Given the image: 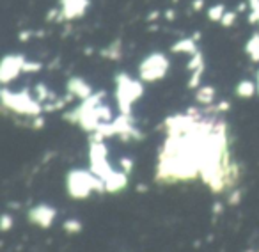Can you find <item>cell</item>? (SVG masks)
<instances>
[{"label":"cell","instance_id":"obj_1","mask_svg":"<svg viewBox=\"0 0 259 252\" xmlns=\"http://www.w3.org/2000/svg\"><path fill=\"white\" fill-rule=\"evenodd\" d=\"M115 83V101L121 114H132V107L137 100L144 96V82L141 78H134L128 73L119 71L114 76Z\"/></svg>","mask_w":259,"mask_h":252},{"label":"cell","instance_id":"obj_2","mask_svg":"<svg viewBox=\"0 0 259 252\" xmlns=\"http://www.w3.org/2000/svg\"><path fill=\"white\" fill-rule=\"evenodd\" d=\"M66 187L68 194L73 199H87L93 192H107L105 190V181L93 171L75 169L69 171L66 178Z\"/></svg>","mask_w":259,"mask_h":252},{"label":"cell","instance_id":"obj_3","mask_svg":"<svg viewBox=\"0 0 259 252\" xmlns=\"http://www.w3.org/2000/svg\"><path fill=\"white\" fill-rule=\"evenodd\" d=\"M0 98H2V107L8 108V110H13L15 114L36 117V115H41V112H43V103L37 98L30 96L29 89L11 91L4 86L0 91Z\"/></svg>","mask_w":259,"mask_h":252},{"label":"cell","instance_id":"obj_4","mask_svg":"<svg viewBox=\"0 0 259 252\" xmlns=\"http://www.w3.org/2000/svg\"><path fill=\"white\" fill-rule=\"evenodd\" d=\"M170 69V61L163 52H151L139 64V78L146 83L163 80Z\"/></svg>","mask_w":259,"mask_h":252},{"label":"cell","instance_id":"obj_5","mask_svg":"<svg viewBox=\"0 0 259 252\" xmlns=\"http://www.w3.org/2000/svg\"><path fill=\"white\" fill-rule=\"evenodd\" d=\"M27 59L22 54H9L2 59L0 62V82L8 86L13 80H16L20 76V73H23V66H25Z\"/></svg>","mask_w":259,"mask_h":252},{"label":"cell","instance_id":"obj_6","mask_svg":"<svg viewBox=\"0 0 259 252\" xmlns=\"http://www.w3.org/2000/svg\"><path fill=\"white\" fill-rule=\"evenodd\" d=\"M89 0H59L61 22H73L82 18L89 9Z\"/></svg>","mask_w":259,"mask_h":252},{"label":"cell","instance_id":"obj_7","mask_svg":"<svg viewBox=\"0 0 259 252\" xmlns=\"http://www.w3.org/2000/svg\"><path fill=\"white\" fill-rule=\"evenodd\" d=\"M55 215H57V209L52 208L50 204H37L29 212V220L36 226L47 229V227L52 226Z\"/></svg>","mask_w":259,"mask_h":252},{"label":"cell","instance_id":"obj_8","mask_svg":"<svg viewBox=\"0 0 259 252\" xmlns=\"http://www.w3.org/2000/svg\"><path fill=\"white\" fill-rule=\"evenodd\" d=\"M66 91H68V94H71L73 98H78V100H85L93 94L91 83L85 82L82 76H71L66 82Z\"/></svg>","mask_w":259,"mask_h":252},{"label":"cell","instance_id":"obj_9","mask_svg":"<svg viewBox=\"0 0 259 252\" xmlns=\"http://www.w3.org/2000/svg\"><path fill=\"white\" fill-rule=\"evenodd\" d=\"M128 187V174L124 171H114L110 176L105 180V190L115 194V192H121Z\"/></svg>","mask_w":259,"mask_h":252},{"label":"cell","instance_id":"obj_10","mask_svg":"<svg viewBox=\"0 0 259 252\" xmlns=\"http://www.w3.org/2000/svg\"><path fill=\"white\" fill-rule=\"evenodd\" d=\"M170 52L172 54H183V55H194L199 52L197 48V39H195L194 36L192 37H181V39H178L176 43L170 47Z\"/></svg>","mask_w":259,"mask_h":252},{"label":"cell","instance_id":"obj_11","mask_svg":"<svg viewBox=\"0 0 259 252\" xmlns=\"http://www.w3.org/2000/svg\"><path fill=\"white\" fill-rule=\"evenodd\" d=\"M100 55L103 59H108V61H119L122 55V41L119 39H114L112 43H108L105 48L100 50Z\"/></svg>","mask_w":259,"mask_h":252},{"label":"cell","instance_id":"obj_12","mask_svg":"<svg viewBox=\"0 0 259 252\" xmlns=\"http://www.w3.org/2000/svg\"><path fill=\"white\" fill-rule=\"evenodd\" d=\"M215 98H217V89L213 86H201L195 89V101L197 103L209 107L215 101Z\"/></svg>","mask_w":259,"mask_h":252},{"label":"cell","instance_id":"obj_13","mask_svg":"<svg viewBox=\"0 0 259 252\" xmlns=\"http://www.w3.org/2000/svg\"><path fill=\"white\" fill-rule=\"evenodd\" d=\"M245 54L250 59V62L259 64V32H252L250 37L245 43Z\"/></svg>","mask_w":259,"mask_h":252},{"label":"cell","instance_id":"obj_14","mask_svg":"<svg viewBox=\"0 0 259 252\" xmlns=\"http://www.w3.org/2000/svg\"><path fill=\"white\" fill-rule=\"evenodd\" d=\"M234 93H236L238 98H243V100H248V98H252L255 93H257V83L254 82V80H240L236 86V89H234Z\"/></svg>","mask_w":259,"mask_h":252},{"label":"cell","instance_id":"obj_15","mask_svg":"<svg viewBox=\"0 0 259 252\" xmlns=\"http://www.w3.org/2000/svg\"><path fill=\"white\" fill-rule=\"evenodd\" d=\"M34 94H36V98L41 101V103L54 101L55 98H57L54 91L48 89V86H47V83H43V82H39V83H36V86H34Z\"/></svg>","mask_w":259,"mask_h":252},{"label":"cell","instance_id":"obj_16","mask_svg":"<svg viewBox=\"0 0 259 252\" xmlns=\"http://www.w3.org/2000/svg\"><path fill=\"white\" fill-rule=\"evenodd\" d=\"M226 6L224 4H213L211 8L206 9V16H208L209 22H215V23H220L224 18V15H226Z\"/></svg>","mask_w":259,"mask_h":252},{"label":"cell","instance_id":"obj_17","mask_svg":"<svg viewBox=\"0 0 259 252\" xmlns=\"http://www.w3.org/2000/svg\"><path fill=\"white\" fill-rule=\"evenodd\" d=\"M204 66H206L204 55H202V52H197V54L190 55V61H188V64H187V69H188V73H192L199 68H204Z\"/></svg>","mask_w":259,"mask_h":252},{"label":"cell","instance_id":"obj_18","mask_svg":"<svg viewBox=\"0 0 259 252\" xmlns=\"http://www.w3.org/2000/svg\"><path fill=\"white\" fill-rule=\"evenodd\" d=\"M204 69H206V66L190 73V78H188V82H187L188 89H197V87H201V80H202V75H204Z\"/></svg>","mask_w":259,"mask_h":252},{"label":"cell","instance_id":"obj_19","mask_svg":"<svg viewBox=\"0 0 259 252\" xmlns=\"http://www.w3.org/2000/svg\"><path fill=\"white\" fill-rule=\"evenodd\" d=\"M62 227H64L66 233H80L82 231V222L76 219H68L62 224Z\"/></svg>","mask_w":259,"mask_h":252},{"label":"cell","instance_id":"obj_20","mask_svg":"<svg viewBox=\"0 0 259 252\" xmlns=\"http://www.w3.org/2000/svg\"><path fill=\"white\" fill-rule=\"evenodd\" d=\"M236 18H238V11H226V15H224L220 25L229 29V27H233L234 23H236Z\"/></svg>","mask_w":259,"mask_h":252},{"label":"cell","instance_id":"obj_21","mask_svg":"<svg viewBox=\"0 0 259 252\" xmlns=\"http://www.w3.org/2000/svg\"><path fill=\"white\" fill-rule=\"evenodd\" d=\"M43 69V62L39 61H27L23 66V73H39Z\"/></svg>","mask_w":259,"mask_h":252},{"label":"cell","instance_id":"obj_22","mask_svg":"<svg viewBox=\"0 0 259 252\" xmlns=\"http://www.w3.org/2000/svg\"><path fill=\"white\" fill-rule=\"evenodd\" d=\"M241 201V190H231V194L227 195V204H231V206H236L238 202Z\"/></svg>","mask_w":259,"mask_h":252},{"label":"cell","instance_id":"obj_23","mask_svg":"<svg viewBox=\"0 0 259 252\" xmlns=\"http://www.w3.org/2000/svg\"><path fill=\"white\" fill-rule=\"evenodd\" d=\"M13 224H15V219H13L9 213H4V215H2V222H0L2 231H9L13 227Z\"/></svg>","mask_w":259,"mask_h":252},{"label":"cell","instance_id":"obj_24","mask_svg":"<svg viewBox=\"0 0 259 252\" xmlns=\"http://www.w3.org/2000/svg\"><path fill=\"white\" fill-rule=\"evenodd\" d=\"M119 165H121V171H124L126 174H130L134 171V160L132 158H121L119 160Z\"/></svg>","mask_w":259,"mask_h":252},{"label":"cell","instance_id":"obj_25","mask_svg":"<svg viewBox=\"0 0 259 252\" xmlns=\"http://www.w3.org/2000/svg\"><path fill=\"white\" fill-rule=\"evenodd\" d=\"M229 108H231V103H229V101H226V100H224V101H219V103L215 105V112H217V114H222V112H227Z\"/></svg>","mask_w":259,"mask_h":252},{"label":"cell","instance_id":"obj_26","mask_svg":"<svg viewBox=\"0 0 259 252\" xmlns=\"http://www.w3.org/2000/svg\"><path fill=\"white\" fill-rule=\"evenodd\" d=\"M204 8H206V2H204V0H192V11L199 13V11H202Z\"/></svg>","mask_w":259,"mask_h":252},{"label":"cell","instance_id":"obj_27","mask_svg":"<svg viewBox=\"0 0 259 252\" xmlns=\"http://www.w3.org/2000/svg\"><path fill=\"white\" fill-rule=\"evenodd\" d=\"M34 34H36V32H32V30H22V32L18 34V39L22 41V43H25V41H29Z\"/></svg>","mask_w":259,"mask_h":252},{"label":"cell","instance_id":"obj_28","mask_svg":"<svg viewBox=\"0 0 259 252\" xmlns=\"http://www.w3.org/2000/svg\"><path fill=\"white\" fill-rule=\"evenodd\" d=\"M43 126H45V119L41 117V115H36L32 121V128L34 130H39V128H43Z\"/></svg>","mask_w":259,"mask_h":252},{"label":"cell","instance_id":"obj_29","mask_svg":"<svg viewBox=\"0 0 259 252\" xmlns=\"http://www.w3.org/2000/svg\"><path fill=\"white\" fill-rule=\"evenodd\" d=\"M248 2V11L257 13L259 11V0H247Z\"/></svg>","mask_w":259,"mask_h":252},{"label":"cell","instance_id":"obj_30","mask_svg":"<svg viewBox=\"0 0 259 252\" xmlns=\"http://www.w3.org/2000/svg\"><path fill=\"white\" fill-rule=\"evenodd\" d=\"M158 18H160V11H156V9H155V11L149 13L148 18H146V20H148V23H153L155 20H158Z\"/></svg>","mask_w":259,"mask_h":252},{"label":"cell","instance_id":"obj_31","mask_svg":"<svg viewBox=\"0 0 259 252\" xmlns=\"http://www.w3.org/2000/svg\"><path fill=\"white\" fill-rule=\"evenodd\" d=\"M163 18L169 20V22H172V20L176 18V11H174V9H167V11L163 13Z\"/></svg>","mask_w":259,"mask_h":252},{"label":"cell","instance_id":"obj_32","mask_svg":"<svg viewBox=\"0 0 259 252\" xmlns=\"http://www.w3.org/2000/svg\"><path fill=\"white\" fill-rule=\"evenodd\" d=\"M238 13H241V11H248V2L245 0V2H241V4H238Z\"/></svg>","mask_w":259,"mask_h":252},{"label":"cell","instance_id":"obj_33","mask_svg":"<svg viewBox=\"0 0 259 252\" xmlns=\"http://www.w3.org/2000/svg\"><path fill=\"white\" fill-rule=\"evenodd\" d=\"M213 212H215L217 215H220V213H222V204H220V202H215V206H213Z\"/></svg>","mask_w":259,"mask_h":252},{"label":"cell","instance_id":"obj_34","mask_svg":"<svg viewBox=\"0 0 259 252\" xmlns=\"http://www.w3.org/2000/svg\"><path fill=\"white\" fill-rule=\"evenodd\" d=\"M255 83H257V94H259V69H257V75H255Z\"/></svg>","mask_w":259,"mask_h":252},{"label":"cell","instance_id":"obj_35","mask_svg":"<svg viewBox=\"0 0 259 252\" xmlns=\"http://www.w3.org/2000/svg\"><path fill=\"white\" fill-rule=\"evenodd\" d=\"M137 190H139V192H146V187H144V185H139Z\"/></svg>","mask_w":259,"mask_h":252},{"label":"cell","instance_id":"obj_36","mask_svg":"<svg viewBox=\"0 0 259 252\" xmlns=\"http://www.w3.org/2000/svg\"><path fill=\"white\" fill-rule=\"evenodd\" d=\"M170 2H172V4H178V2H180V0H170Z\"/></svg>","mask_w":259,"mask_h":252}]
</instances>
